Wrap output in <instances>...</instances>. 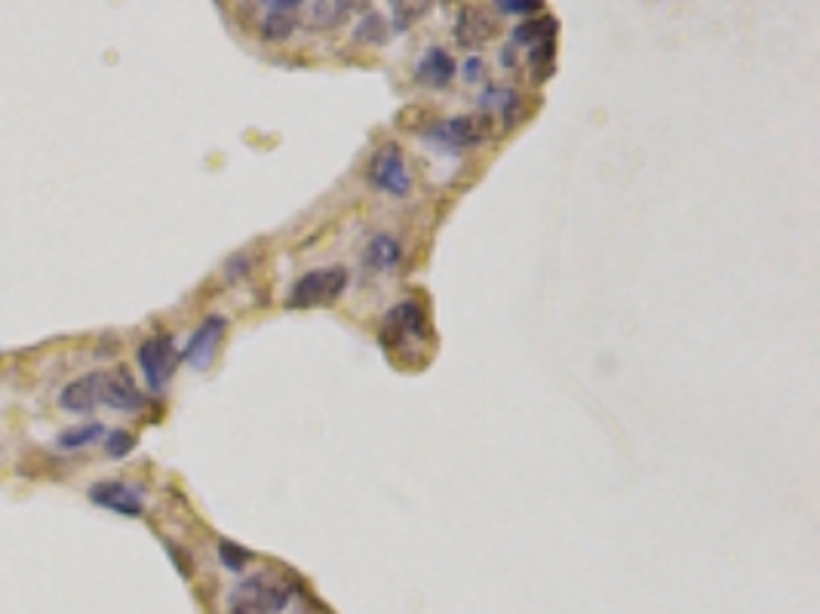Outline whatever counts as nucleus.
<instances>
[{
	"label": "nucleus",
	"instance_id": "obj_1",
	"mask_svg": "<svg viewBox=\"0 0 820 614\" xmlns=\"http://www.w3.org/2000/svg\"><path fill=\"white\" fill-rule=\"evenodd\" d=\"M431 338V323L416 299L397 301L385 314L378 342L390 357H421V347Z\"/></svg>",
	"mask_w": 820,
	"mask_h": 614
},
{
	"label": "nucleus",
	"instance_id": "obj_2",
	"mask_svg": "<svg viewBox=\"0 0 820 614\" xmlns=\"http://www.w3.org/2000/svg\"><path fill=\"white\" fill-rule=\"evenodd\" d=\"M421 139L440 151H446V154H461V151L492 139V123L486 115L446 117V120H436L433 127L424 129Z\"/></svg>",
	"mask_w": 820,
	"mask_h": 614
},
{
	"label": "nucleus",
	"instance_id": "obj_3",
	"mask_svg": "<svg viewBox=\"0 0 820 614\" xmlns=\"http://www.w3.org/2000/svg\"><path fill=\"white\" fill-rule=\"evenodd\" d=\"M289 605V590L271 584L265 574L246 578L230 590L228 612L230 614H280Z\"/></svg>",
	"mask_w": 820,
	"mask_h": 614
},
{
	"label": "nucleus",
	"instance_id": "obj_4",
	"mask_svg": "<svg viewBox=\"0 0 820 614\" xmlns=\"http://www.w3.org/2000/svg\"><path fill=\"white\" fill-rule=\"evenodd\" d=\"M347 289V271L332 265V268H317V271H308L304 277L295 280V287L289 292V308L292 311H304V308H320V304H330L335 301L342 292Z\"/></svg>",
	"mask_w": 820,
	"mask_h": 614
},
{
	"label": "nucleus",
	"instance_id": "obj_5",
	"mask_svg": "<svg viewBox=\"0 0 820 614\" xmlns=\"http://www.w3.org/2000/svg\"><path fill=\"white\" fill-rule=\"evenodd\" d=\"M366 182L381 191V194H390V197H406L412 191V175H409V166H406V154L400 144H381L378 151L369 160V170H366Z\"/></svg>",
	"mask_w": 820,
	"mask_h": 614
},
{
	"label": "nucleus",
	"instance_id": "obj_6",
	"mask_svg": "<svg viewBox=\"0 0 820 614\" xmlns=\"http://www.w3.org/2000/svg\"><path fill=\"white\" fill-rule=\"evenodd\" d=\"M179 363H182V354L175 351L173 335H166V332L151 335L139 347V366H142L144 381H148L151 390H163V387L170 385V378H173Z\"/></svg>",
	"mask_w": 820,
	"mask_h": 614
},
{
	"label": "nucleus",
	"instance_id": "obj_7",
	"mask_svg": "<svg viewBox=\"0 0 820 614\" xmlns=\"http://www.w3.org/2000/svg\"><path fill=\"white\" fill-rule=\"evenodd\" d=\"M99 406L115 412H142L144 394L127 369L99 371Z\"/></svg>",
	"mask_w": 820,
	"mask_h": 614
},
{
	"label": "nucleus",
	"instance_id": "obj_8",
	"mask_svg": "<svg viewBox=\"0 0 820 614\" xmlns=\"http://www.w3.org/2000/svg\"><path fill=\"white\" fill-rule=\"evenodd\" d=\"M225 332H228V320L218 314H209L203 320L201 326L194 328V335H191V342L182 351V359H185L191 369H209L213 366V359H216V351L222 338H225Z\"/></svg>",
	"mask_w": 820,
	"mask_h": 614
},
{
	"label": "nucleus",
	"instance_id": "obj_9",
	"mask_svg": "<svg viewBox=\"0 0 820 614\" xmlns=\"http://www.w3.org/2000/svg\"><path fill=\"white\" fill-rule=\"evenodd\" d=\"M89 500L101 507V510H111V514L120 516H142L144 500L139 488H132L130 483L123 480H99L89 486Z\"/></svg>",
	"mask_w": 820,
	"mask_h": 614
},
{
	"label": "nucleus",
	"instance_id": "obj_10",
	"mask_svg": "<svg viewBox=\"0 0 820 614\" xmlns=\"http://www.w3.org/2000/svg\"><path fill=\"white\" fill-rule=\"evenodd\" d=\"M476 108H479V115L501 117V123L507 129L522 117V99H519L517 89H510V86H486L476 96Z\"/></svg>",
	"mask_w": 820,
	"mask_h": 614
},
{
	"label": "nucleus",
	"instance_id": "obj_11",
	"mask_svg": "<svg viewBox=\"0 0 820 614\" xmlns=\"http://www.w3.org/2000/svg\"><path fill=\"white\" fill-rule=\"evenodd\" d=\"M58 406L72 414H89L93 409H99V371L80 375L72 385L62 387Z\"/></svg>",
	"mask_w": 820,
	"mask_h": 614
},
{
	"label": "nucleus",
	"instance_id": "obj_12",
	"mask_svg": "<svg viewBox=\"0 0 820 614\" xmlns=\"http://www.w3.org/2000/svg\"><path fill=\"white\" fill-rule=\"evenodd\" d=\"M302 7L304 3H299V0H280V3L273 0V3H265L268 15H265V22H261V37L271 43L289 41L295 25H299V10H302Z\"/></svg>",
	"mask_w": 820,
	"mask_h": 614
},
{
	"label": "nucleus",
	"instance_id": "obj_13",
	"mask_svg": "<svg viewBox=\"0 0 820 614\" xmlns=\"http://www.w3.org/2000/svg\"><path fill=\"white\" fill-rule=\"evenodd\" d=\"M418 84L433 86V89H446L455 77V58L449 56L443 46H431L424 56L418 58L416 68Z\"/></svg>",
	"mask_w": 820,
	"mask_h": 614
},
{
	"label": "nucleus",
	"instance_id": "obj_14",
	"mask_svg": "<svg viewBox=\"0 0 820 614\" xmlns=\"http://www.w3.org/2000/svg\"><path fill=\"white\" fill-rule=\"evenodd\" d=\"M403 261V246L390 234H375L373 240L363 249V265L375 273H393Z\"/></svg>",
	"mask_w": 820,
	"mask_h": 614
},
{
	"label": "nucleus",
	"instance_id": "obj_15",
	"mask_svg": "<svg viewBox=\"0 0 820 614\" xmlns=\"http://www.w3.org/2000/svg\"><path fill=\"white\" fill-rule=\"evenodd\" d=\"M495 37V22H492V15L486 10H474V7H467V10H461L458 15V41L464 46H474V43H486Z\"/></svg>",
	"mask_w": 820,
	"mask_h": 614
},
{
	"label": "nucleus",
	"instance_id": "obj_16",
	"mask_svg": "<svg viewBox=\"0 0 820 614\" xmlns=\"http://www.w3.org/2000/svg\"><path fill=\"white\" fill-rule=\"evenodd\" d=\"M553 34H557V19L553 15H532V19H526L522 25L514 29V41L510 46L517 50V46H538V43L553 41Z\"/></svg>",
	"mask_w": 820,
	"mask_h": 614
},
{
	"label": "nucleus",
	"instance_id": "obj_17",
	"mask_svg": "<svg viewBox=\"0 0 820 614\" xmlns=\"http://www.w3.org/2000/svg\"><path fill=\"white\" fill-rule=\"evenodd\" d=\"M304 10H308V25L311 29H335V25H342L347 19L350 10H357L354 3H335V0H320V3H304Z\"/></svg>",
	"mask_w": 820,
	"mask_h": 614
},
{
	"label": "nucleus",
	"instance_id": "obj_18",
	"mask_svg": "<svg viewBox=\"0 0 820 614\" xmlns=\"http://www.w3.org/2000/svg\"><path fill=\"white\" fill-rule=\"evenodd\" d=\"M105 433H108V428H105L101 421H89V424H80V428H68L58 433V449L77 452V449H87V445L105 440Z\"/></svg>",
	"mask_w": 820,
	"mask_h": 614
},
{
	"label": "nucleus",
	"instance_id": "obj_19",
	"mask_svg": "<svg viewBox=\"0 0 820 614\" xmlns=\"http://www.w3.org/2000/svg\"><path fill=\"white\" fill-rule=\"evenodd\" d=\"M553 56H557V41H544L529 50V68H532V77L541 84L553 74Z\"/></svg>",
	"mask_w": 820,
	"mask_h": 614
},
{
	"label": "nucleus",
	"instance_id": "obj_20",
	"mask_svg": "<svg viewBox=\"0 0 820 614\" xmlns=\"http://www.w3.org/2000/svg\"><path fill=\"white\" fill-rule=\"evenodd\" d=\"M354 41L357 43H385L388 41V22H385V15L378 13H366L354 25Z\"/></svg>",
	"mask_w": 820,
	"mask_h": 614
},
{
	"label": "nucleus",
	"instance_id": "obj_21",
	"mask_svg": "<svg viewBox=\"0 0 820 614\" xmlns=\"http://www.w3.org/2000/svg\"><path fill=\"white\" fill-rule=\"evenodd\" d=\"M218 559H222V565H225L228 572L240 574L246 569V565H249V559H252V553H249L246 547H240V543L222 541V543H218Z\"/></svg>",
	"mask_w": 820,
	"mask_h": 614
},
{
	"label": "nucleus",
	"instance_id": "obj_22",
	"mask_svg": "<svg viewBox=\"0 0 820 614\" xmlns=\"http://www.w3.org/2000/svg\"><path fill=\"white\" fill-rule=\"evenodd\" d=\"M136 449V437L123 428H108L105 433V452L111 457H127Z\"/></svg>",
	"mask_w": 820,
	"mask_h": 614
},
{
	"label": "nucleus",
	"instance_id": "obj_23",
	"mask_svg": "<svg viewBox=\"0 0 820 614\" xmlns=\"http://www.w3.org/2000/svg\"><path fill=\"white\" fill-rule=\"evenodd\" d=\"M390 10H393V29L406 31L416 19L428 13V3H393Z\"/></svg>",
	"mask_w": 820,
	"mask_h": 614
},
{
	"label": "nucleus",
	"instance_id": "obj_24",
	"mask_svg": "<svg viewBox=\"0 0 820 614\" xmlns=\"http://www.w3.org/2000/svg\"><path fill=\"white\" fill-rule=\"evenodd\" d=\"M495 10L501 15H529V13H544L541 0H498Z\"/></svg>",
	"mask_w": 820,
	"mask_h": 614
},
{
	"label": "nucleus",
	"instance_id": "obj_25",
	"mask_svg": "<svg viewBox=\"0 0 820 614\" xmlns=\"http://www.w3.org/2000/svg\"><path fill=\"white\" fill-rule=\"evenodd\" d=\"M483 74H486V65H483V58H479V56L464 58V80H467V84H476V80H483Z\"/></svg>",
	"mask_w": 820,
	"mask_h": 614
},
{
	"label": "nucleus",
	"instance_id": "obj_26",
	"mask_svg": "<svg viewBox=\"0 0 820 614\" xmlns=\"http://www.w3.org/2000/svg\"><path fill=\"white\" fill-rule=\"evenodd\" d=\"M246 268H249V258H246V256H237V258H234V261H230V265H228V277H230V280H234V277H240V273H244Z\"/></svg>",
	"mask_w": 820,
	"mask_h": 614
}]
</instances>
